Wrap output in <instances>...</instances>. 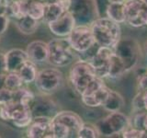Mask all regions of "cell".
Segmentation results:
<instances>
[{"instance_id":"cell-1","label":"cell","mask_w":147,"mask_h":138,"mask_svg":"<svg viewBox=\"0 0 147 138\" xmlns=\"http://www.w3.org/2000/svg\"><path fill=\"white\" fill-rule=\"evenodd\" d=\"M96 43L103 47L114 48L121 38V29L119 23L108 17H98L90 25Z\"/></svg>"},{"instance_id":"cell-2","label":"cell","mask_w":147,"mask_h":138,"mask_svg":"<svg viewBox=\"0 0 147 138\" xmlns=\"http://www.w3.org/2000/svg\"><path fill=\"white\" fill-rule=\"evenodd\" d=\"M96 77L98 76L91 64L80 59L74 63L69 72L70 84L73 89L80 96L88 89Z\"/></svg>"},{"instance_id":"cell-3","label":"cell","mask_w":147,"mask_h":138,"mask_svg":"<svg viewBox=\"0 0 147 138\" xmlns=\"http://www.w3.org/2000/svg\"><path fill=\"white\" fill-rule=\"evenodd\" d=\"M48 62L53 66L61 68L74 63L76 52L71 47L67 38L56 37L48 43Z\"/></svg>"},{"instance_id":"cell-4","label":"cell","mask_w":147,"mask_h":138,"mask_svg":"<svg viewBox=\"0 0 147 138\" xmlns=\"http://www.w3.org/2000/svg\"><path fill=\"white\" fill-rule=\"evenodd\" d=\"M131 125V122L130 118L124 113L121 112V110L109 112V114L98 120L96 123L100 136L103 135L106 137L121 135Z\"/></svg>"},{"instance_id":"cell-5","label":"cell","mask_w":147,"mask_h":138,"mask_svg":"<svg viewBox=\"0 0 147 138\" xmlns=\"http://www.w3.org/2000/svg\"><path fill=\"white\" fill-rule=\"evenodd\" d=\"M68 11L73 15L76 25L90 26L100 17L96 0H70Z\"/></svg>"},{"instance_id":"cell-6","label":"cell","mask_w":147,"mask_h":138,"mask_svg":"<svg viewBox=\"0 0 147 138\" xmlns=\"http://www.w3.org/2000/svg\"><path fill=\"white\" fill-rule=\"evenodd\" d=\"M113 50L115 54L124 64L127 72L134 68L141 59V46L136 40L130 37L119 39Z\"/></svg>"},{"instance_id":"cell-7","label":"cell","mask_w":147,"mask_h":138,"mask_svg":"<svg viewBox=\"0 0 147 138\" xmlns=\"http://www.w3.org/2000/svg\"><path fill=\"white\" fill-rule=\"evenodd\" d=\"M34 83L40 93L51 96L62 87L63 76L57 67L44 68L39 71Z\"/></svg>"},{"instance_id":"cell-8","label":"cell","mask_w":147,"mask_h":138,"mask_svg":"<svg viewBox=\"0 0 147 138\" xmlns=\"http://www.w3.org/2000/svg\"><path fill=\"white\" fill-rule=\"evenodd\" d=\"M67 39L77 54L86 52L96 43L91 27L88 25H76Z\"/></svg>"},{"instance_id":"cell-9","label":"cell","mask_w":147,"mask_h":138,"mask_svg":"<svg viewBox=\"0 0 147 138\" xmlns=\"http://www.w3.org/2000/svg\"><path fill=\"white\" fill-rule=\"evenodd\" d=\"M30 110L33 117H48L53 119L59 112V107L50 95L40 93L39 95H35L30 105Z\"/></svg>"},{"instance_id":"cell-10","label":"cell","mask_w":147,"mask_h":138,"mask_svg":"<svg viewBox=\"0 0 147 138\" xmlns=\"http://www.w3.org/2000/svg\"><path fill=\"white\" fill-rule=\"evenodd\" d=\"M147 6L142 0H127L123 4L125 22L131 27H144L142 16Z\"/></svg>"},{"instance_id":"cell-11","label":"cell","mask_w":147,"mask_h":138,"mask_svg":"<svg viewBox=\"0 0 147 138\" xmlns=\"http://www.w3.org/2000/svg\"><path fill=\"white\" fill-rule=\"evenodd\" d=\"M113 53V48L99 46L95 55L89 61L91 66L94 68L96 76L103 78V79L105 77H108L109 63Z\"/></svg>"},{"instance_id":"cell-12","label":"cell","mask_w":147,"mask_h":138,"mask_svg":"<svg viewBox=\"0 0 147 138\" xmlns=\"http://www.w3.org/2000/svg\"><path fill=\"white\" fill-rule=\"evenodd\" d=\"M48 28L53 35L60 38H67L71 33L76 23L73 15L66 10L60 16L57 20L48 23Z\"/></svg>"},{"instance_id":"cell-13","label":"cell","mask_w":147,"mask_h":138,"mask_svg":"<svg viewBox=\"0 0 147 138\" xmlns=\"http://www.w3.org/2000/svg\"><path fill=\"white\" fill-rule=\"evenodd\" d=\"M27 136L30 138H53L52 132V118L33 117L28 127Z\"/></svg>"},{"instance_id":"cell-14","label":"cell","mask_w":147,"mask_h":138,"mask_svg":"<svg viewBox=\"0 0 147 138\" xmlns=\"http://www.w3.org/2000/svg\"><path fill=\"white\" fill-rule=\"evenodd\" d=\"M53 119L63 123L66 127H68L69 130L71 131L72 138L77 137L78 131L80 130L82 124L84 123V121L80 115L71 110H59Z\"/></svg>"},{"instance_id":"cell-15","label":"cell","mask_w":147,"mask_h":138,"mask_svg":"<svg viewBox=\"0 0 147 138\" xmlns=\"http://www.w3.org/2000/svg\"><path fill=\"white\" fill-rule=\"evenodd\" d=\"M25 51L29 59L37 64L48 61V43H45V41L40 40L33 41L27 45Z\"/></svg>"},{"instance_id":"cell-16","label":"cell","mask_w":147,"mask_h":138,"mask_svg":"<svg viewBox=\"0 0 147 138\" xmlns=\"http://www.w3.org/2000/svg\"><path fill=\"white\" fill-rule=\"evenodd\" d=\"M7 72H18L20 66L27 60H29L25 50L14 48L5 53Z\"/></svg>"},{"instance_id":"cell-17","label":"cell","mask_w":147,"mask_h":138,"mask_svg":"<svg viewBox=\"0 0 147 138\" xmlns=\"http://www.w3.org/2000/svg\"><path fill=\"white\" fill-rule=\"evenodd\" d=\"M109 89H109L107 86L104 85L101 87H99V89L92 91L89 94L82 95L80 96L82 103L88 108L100 107V106L103 105L106 99H107Z\"/></svg>"},{"instance_id":"cell-18","label":"cell","mask_w":147,"mask_h":138,"mask_svg":"<svg viewBox=\"0 0 147 138\" xmlns=\"http://www.w3.org/2000/svg\"><path fill=\"white\" fill-rule=\"evenodd\" d=\"M38 73L39 71L38 67H37V64L30 61V59L27 60L18 70V74L20 75L22 81L24 82V84L34 83Z\"/></svg>"},{"instance_id":"cell-19","label":"cell","mask_w":147,"mask_h":138,"mask_svg":"<svg viewBox=\"0 0 147 138\" xmlns=\"http://www.w3.org/2000/svg\"><path fill=\"white\" fill-rule=\"evenodd\" d=\"M124 99L123 97L118 93L117 91L109 89V95L106 99L105 102L103 103L102 107L109 112H119L121 110L124 106Z\"/></svg>"},{"instance_id":"cell-20","label":"cell","mask_w":147,"mask_h":138,"mask_svg":"<svg viewBox=\"0 0 147 138\" xmlns=\"http://www.w3.org/2000/svg\"><path fill=\"white\" fill-rule=\"evenodd\" d=\"M16 25L20 33L25 35H31L34 34L37 30L39 29L40 20H34V18H32L29 15H26L17 20Z\"/></svg>"},{"instance_id":"cell-21","label":"cell","mask_w":147,"mask_h":138,"mask_svg":"<svg viewBox=\"0 0 147 138\" xmlns=\"http://www.w3.org/2000/svg\"><path fill=\"white\" fill-rule=\"evenodd\" d=\"M28 5L29 1L26 0H14L12 3L7 5L6 14L9 18L18 20L28 15Z\"/></svg>"},{"instance_id":"cell-22","label":"cell","mask_w":147,"mask_h":138,"mask_svg":"<svg viewBox=\"0 0 147 138\" xmlns=\"http://www.w3.org/2000/svg\"><path fill=\"white\" fill-rule=\"evenodd\" d=\"M66 10L67 9L60 2L48 3L45 5L44 17L42 18V20L46 23V24H48V23L57 20V18Z\"/></svg>"},{"instance_id":"cell-23","label":"cell","mask_w":147,"mask_h":138,"mask_svg":"<svg viewBox=\"0 0 147 138\" xmlns=\"http://www.w3.org/2000/svg\"><path fill=\"white\" fill-rule=\"evenodd\" d=\"M106 17H108L119 24L125 23L123 4L108 3L107 7H106Z\"/></svg>"},{"instance_id":"cell-24","label":"cell","mask_w":147,"mask_h":138,"mask_svg":"<svg viewBox=\"0 0 147 138\" xmlns=\"http://www.w3.org/2000/svg\"><path fill=\"white\" fill-rule=\"evenodd\" d=\"M127 71L125 69V66H124V64L114 53L111 56V59H110L108 77L116 79V78L122 76Z\"/></svg>"},{"instance_id":"cell-25","label":"cell","mask_w":147,"mask_h":138,"mask_svg":"<svg viewBox=\"0 0 147 138\" xmlns=\"http://www.w3.org/2000/svg\"><path fill=\"white\" fill-rule=\"evenodd\" d=\"M45 3L40 0H30L28 5V15L37 20H42L45 11Z\"/></svg>"},{"instance_id":"cell-26","label":"cell","mask_w":147,"mask_h":138,"mask_svg":"<svg viewBox=\"0 0 147 138\" xmlns=\"http://www.w3.org/2000/svg\"><path fill=\"white\" fill-rule=\"evenodd\" d=\"M4 87L11 91H17L24 87V82L22 81L18 72H7L5 76Z\"/></svg>"},{"instance_id":"cell-27","label":"cell","mask_w":147,"mask_h":138,"mask_svg":"<svg viewBox=\"0 0 147 138\" xmlns=\"http://www.w3.org/2000/svg\"><path fill=\"white\" fill-rule=\"evenodd\" d=\"M34 97H35V94L33 92L30 90L29 89H26V87H23L18 90L15 91V99H14V100H16L18 103L30 108V105L34 99Z\"/></svg>"},{"instance_id":"cell-28","label":"cell","mask_w":147,"mask_h":138,"mask_svg":"<svg viewBox=\"0 0 147 138\" xmlns=\"http://www.w3.org/2000/svg\"><path fill=\"white\" fill-rule=\"evenodd\" d=\"M52 132L53 138H72V133L69 128L53 119H52Z\"/></svg>"},{"instance_id":"cell-29","label":"cell","mask_w":147,"mask_h":138,"mask_svg":"<svg viewBox=\"0 0 147 138\" xmlns=\"http://www.w3.org/2000/svg\"><path fill=\"white\" fill-rule=\"evenodd\" d=\"M99 136V132L96 124L87 122H84L82 124L80 130L77 133L78 138H98Z\"/></svg>"},{"instance_id":"cell-30","label":"cell","mask_w":147,"mask_h":138,"mask_svg":"<svg viewBox=\"0 0 147 138\" xmlns=\"http://www.w3.org/2000/svg\"><path fill=\"white\" fill-rule=\"evenodd\" d=\"M15 99V91H11L7 87L0 89V104H7L11 102Z\"/></svg>"},{"instance_id":"cell-31","label":"cell","mask_w":147,"mask_h":138,"mask_svg":"<svg viewBox=\"0 0 147 138\" xmlns=\"http://www.w3.org/2000/svg\"><path fill=\"white\" fill-rule=\"evenodd\" d=\"M146 110H141V112H137V114L134 116L132 120L131 125L135 128L140 129V130H144V117L146 114Z\"/></svg>"},{"instance_id":"cell-32","label":"cell","mask_w":147,"mask_h":138,"mask_svg":"<svg viewBox=\"0 0 147 138\" xmlns=\"http://www.w3.org/2000/svg\"><path fill=\"white\" fill-rule=\"evenodd\" d=\"M132 109L134 112H141V110H144V99H142V91H139L137 95L133 98L132 99Z\"/></svg>"},{"instance_id":"cell-33","label":"cell","mask_w":147,"mask_h":138,"mask_svg":"<svg viewBox=\"0 0 147 138\" xmlns=\"http://www.w3.org/2000/svg\"><path fill=\"white\" fill-rule=\"evenodd\" d=\"M9 22H10V18L7 14H0V36L6 33L8 29Z\"/></svg>"},{"instance_id":"cell-34","label":"cell","mask_w":147,"mask_h":138,"mask_svg":"<svg viewBox=\"0 0 147 138\" xmlns=\"http://www.w3.org/2000/svg\"><path fill=\"white\" fill-rule=\"evenodd\" d=\"M137 86L139 91H144L147 89V71H144V73L138 75Z\"/></svg>"},{"instance_id":"cell-35","label":"cell","mask_w":147,"mask_h":138,"mask_svg":"<svg viewBox=\"0 0 147 138\" xmlns=\"http://www.w3.org/2000/svg\"><path fill=\"white\" fill-rule=\"evenodd\" d=\"M7 64H6V55L4 53L0 52V75L7 74Z\"/></svg>"},{"instance_id":"cell-36","label":"cell","mask_w":147,"mask_h":138,"mask_svg":"<svg viewBox=\"0 0 147 138\" xmlns=\"http://www.w3.org/2000/svg\"><path fill=\"white\" fill-rule=\"evenodd\" d=\"M142 99H144V110L147 112V89L144 91H142Z\"/></svg>"},{"instance_id":"cell-37","label":"cell","mask_w":147,"mask_h":138,"mask_svg":"<svg viewBox=\"0 0 147 138\" xmlns=\"http://www.w3.org/2000/svg\"><path fill=\"white\" fill-rule=\"evenodd\" d=\"M5 76H6V74H2L0 75V89L4 87V84H5Z\"/></svg>"},{"instance_id":"cell-38","label":"cell","mask_w":147,"mask_h":138,"mask_svg":"<svg viewBox=\"0 0 147 138\" xmlns=\"http://www.w3.org/2000/svg\"><path fill=\"white\" fill-rule=\"evenodd\" d=\"M108 3H115V4H124L127 0H107Z\"/></svg>"},{"instance_id":"cell-39","label":"cell","mask_w":147,"mask_h":138,"mask_svg":"<svg viewBox=\"0 0 147 138\" xmlns=\"http://www.w3.org/2000/svg\"><path fill=\"white\" fill-rule=\"evenodd\" d=\"M142 21H144V25L147 26V8L144 13V16H142Z\"/></svg>"},{"instance_id":"cell-40","label":"cell","mask_w":147,"mask_h":138,"mask_svg":"<svg viewBox=\"0 0 147 138\" xmlns=\"http://www.w3.org/2000/svg\"><path fill=\"white\" fill-rule=\"evenodd\" d=\"M144 129H145V131H147V112L144 117Z\"/></svg>"},{"instance_id":"cell-41","label":"cell","mask_w":147,"mask_h":138,"mask_svg":"<svg viewBox=\"0 0 147 138\" xmlns=\"http://www.w3.org/2000/svg\"><path fill=\"white\" fill-rule=\"evenodd\" d=\"M45 4H48V3H52V2H56V0H40Z\"/></svg>"},{"instance_id":"cell-42","label":"cell","mask_w":147,"mask_h":138,"mask_svg":"<svg viewBox=\"0 0 147 138\" xmlns=\"http://www.w3.org/2000/svg\"><path fill=\"white\" fill-rule=\"evenodd\" d=\"M4 1H5V3H6L7 5H9L10 3H12L14 0H4Z\"/></svg>"},{"instance_id":"cell-43","label":"cell","mask_w":147,"mask_h":138,"mask_svg":"<svg viewBox=\"0 0 147 138\" xmlns=\"http://www.w3.org/2000/svg\"><path fill=\"white\" fill-rule=\"evenodd\" d=\"M70 0H56V2H68Z\"/></svg>"},{"instance_id":"cell-44","label":"cell","mask_w":147,"mask_h":138,"mask_svg":"<svg viewBox=\"0 0 147 138\" xmlns=\"http://www.w3.org/2000/svg\"><path fill=\"white\" fill-rule=\"evenodd\" d=\"M142 1L144 2V4L146 5V6H147V0H142Z\"/></svg>"},{"instance_id":"cell-45","label":"cell","mask_w":147,"mask_h":138,"mask_svg":"<svg viewBox=\"0 0 147 138\" xmlns=\"http://www.w3.org/2000/svg\"><path fill=\"white\" fill-rule=\"evenodd\" d=\"M4 3H5L4 0H0V5H1V4H4ZM5 4H6V3H5Z\"/></svg>"},{"instance_id":"cell-46","label":"cell","mask_w":147,"mask_h":138,"mask_svg":"<svg viewBox=\"0 0 147 138\" xmlns=\"http://www.w3.org/2000/svg\"><path fill=\"white\" fill-rule=\"evenodd\" d=\"M26 1H30V0H26Z\"/></svg>"},{"instance_id":"cell-47","label":"cell","mask_w":147,"mask_h":138,"mask_svg":"<svg viewBox=\"0 0 147 138\" xmlns=\"http://www.w3.org/2000/svg\"><path fill=\"white\" fill-rule=\"evenodd\" d=\"M146 50H147V46H146Z\"/></svg>"},{"instance_id":"cell-48","label":"cell","mask_w":147,"mask_h":138,"mask_svg":"<svg viewBox=\"0 0 147 138\" xmlns=\"http://www.w3.org/2000/svg\"><path fill=\"white\" fill-rule=\"evenodd\" d=\"M0 137H1V135H0Z\"/></svg>"},{"instance_id":"cell-49","label":"cell","mask_w":147,"mask_h":138,"mask_svg":"<svg viewBox=\"0 0 147 138\" xmlns=\"http://www.w3.org/2000/svg\"><path fill=\"white\" fill-rule=\"evenodd\" d=\"M0 106H1V104H0Z\"/></svg>"}]
</instances>
